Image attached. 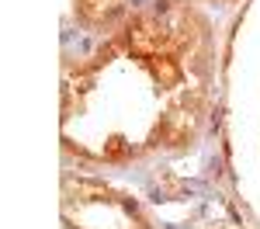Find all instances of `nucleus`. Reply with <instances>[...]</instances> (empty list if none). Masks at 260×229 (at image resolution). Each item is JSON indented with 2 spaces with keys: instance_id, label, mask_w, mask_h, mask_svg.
<instances>
[{
  "instance_id": "f257e3e1",
  "label": "nucleus",
  "mask_w": 260,
  "mask_h": 229,
  "mask_svg": "<svg viewBox=\"0 0 260 229\" xmlns=\"http://www.w3.org/2000/svg\"><path fill=\"white\" fill-rule=\"evenodd\" d=\"M205 80L198 14L180 7L139 14L70 80L62 132L70 146L104 160L184 143L205 104Z\"/></svg>"
},
{
  "instance_id": "f03ea898",
  "label": "nucleus",
  "mask_w": 260,
  "mask_h": 229,
  "mask_svg": "<svg viewBox=\"0 0 260 229\" xmlns=\"http://www.w3.org/2000/svg\"><path fill=\"white\" fill-rule=\"evenodd\" d=\"M70 229H149L136 215V208L101 187H77L66 198Z\"/></svg>"
}]
</instances>
